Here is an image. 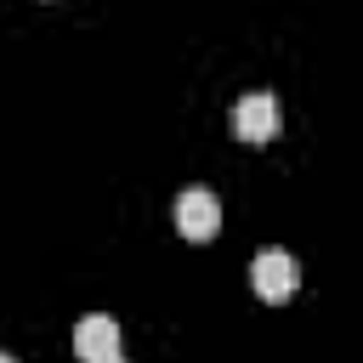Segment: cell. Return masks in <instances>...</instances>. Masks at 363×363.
Instances as JSON below:
<instances>
[{
    "label": "cell",
    "mask_w": 363,
    "mask_h": 363,
    "mask_svg": "<svg viewBox=\"0 0 363 363\" xmlns=\"http://www.w3.org/2000/svg\"><path fill=\"white\" fill-rule=\"evenodd\" d=\"M176 233L187 238V244H210L216 233H221V199L210 193V187H187V193H176Z\"/></svg>",
    "instance_id": "cell-1"
},
{
    "label": "cell",
    "mask_w": 363,
    "mask_h": 363,
    "mask_svg": "<svg viewBox=\"0 0 363 363\" xmlns=\"http://www.w3.org/2000/svg\"><path fill=\"white\" fill-rule=\"evenodd\" d=\"M250 284H255V295H261L267 306H278V301H289V295H295L301 267H295V255H289V250H255V261H250Z\"/></svg>",
    "instance_id": "cell-2"
},
{
    "label": "cell",
    "mask_w": 363,
    "mask_h": 363,
    "mask_svg": "<svg viewBox=\"0 0 363 363\" xmlns=\"http://www.w3.org/2000/svg\"><path fill=\"white\" fill-rule=\"evenodd\" d=\"M278 125H284V108H278L272 91L238 96V108H233V136H238V142H272Z\"/></svg>",
    "instance_id": "cell-3"
},
{
    "label": "cell",
    "mask_w": 363,
    "mask_h": 363,
    "mask_svg": "<svg viewBox=\"0 0 363 363\" xmlns=\"http://www.w3.org/2000/svg\"><path fill=\"white\" fill-rule=\"evenodd\" d=\"M74 352H79V363L113 357V352H119V323H113L108 312H85V318L74 323Z\"/></svg>",
    "instance_id": "cell-4"
},
{
    "label": "cell",
    "mask_w": 363,
    "mask_h": 363,
    "mask_svg": "<svg viewBox=\"0 0 363 363\" xmlns=\"http://www.w3.org/2000/svg\"><path fill=\"white\" fill-rule=\"evenodd\" d=\"M96 363H125V357H119V352H113V357H96Z\"/></svg>",
    "instance_id": "cell-5"
},
{
    "label": "cell",
    "mask_w": 363,
    "mask_h": 363,
    "mask_svg": "<svg viewBox=\"0 0 363 363\" xmlns=\"http://www.w3.org/2000/svg\"><path fill=\"white\" fill-rule=\"evenodd\" d=\"M0 363H17V357H11V352H0Z\"/></svg>",
    "instance_id": "cell-6"
}]
</instances>
